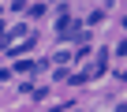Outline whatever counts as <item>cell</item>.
<instances>
[{
    "label": "cell",
    "mask_w": 127,
    "mask_h": 112,
    "mask_svg": "<svg viewBox=\"0 0 127 112\" xmlns=\"http://www.w3.org/2000/svg\"><path fill=\"white\" fill-rule=\"evenodd\" d=\"M75 30H79V19H64V23L56 26V34H60V37H67V34H75Z\"/></svg>",
    "instance_id": "cell-1"
}]
</instances>
